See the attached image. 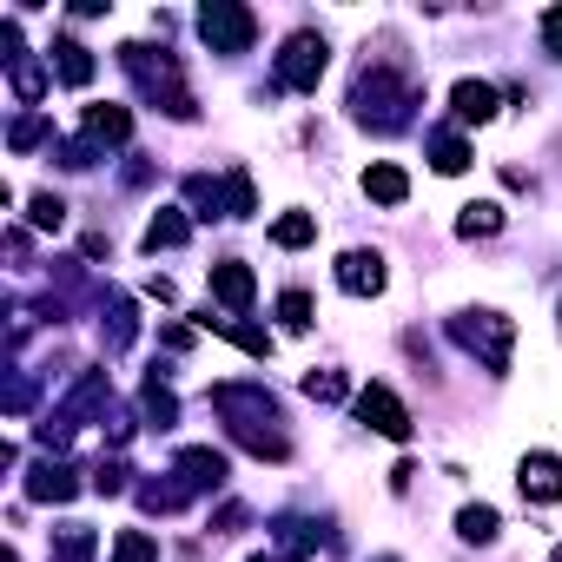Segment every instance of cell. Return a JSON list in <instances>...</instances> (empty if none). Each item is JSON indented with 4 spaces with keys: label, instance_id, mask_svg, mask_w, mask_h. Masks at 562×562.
<instances>
[{
    "label": "cell",
    "instance_id": "83f0119b",
    "mask_svg": "<svg viewBox=\"0 0 562 562\" xmlns=\"http://www.w3.org/2000/svg\"><path fill=\"white\" fill-rule=\"evenodd\" d=\"M133 345V304L113 298V317H107V351H126Z\"/></svg>",
    "mask_w": 562,
    "mask_h": 562
},
{
    "label": "cell",
    "instance_id": "d590c367",
    "mask_svg": "<svg viewBox=\"0 0 562 562\" xmlns=\"http://www.w3.org/2000/svg\"><path fill=\"white\" fill-rule=\"evenodd\" d=\"M549 562H562V549H555V555H549Z\"/></svg>",
    "mask_w": 562,
    "mask_h": 562
},
{
    "label": "cell",
    "instance_id": "ffe728a7",
    "mask_svg": "<svg viewBox=\"0 0 562 562\" xmlns=\"http://www.w3.org/2000/svg\"><path fill=\"white\" fill-rule=\"evenodd\" d=\"M186 199L199 205V218H232V212H225V186H212L205 173H192V179H186Z\"/></svg>",
    "mask_w": 562,
    "mask_h": 562
},
{
    "label": "cell",
    "instance_id": "4316f807",
    "mask_svg": "<svg viewBox=\"0 0 562 562\" xmlns=\"http://www.w3.org/2000/svg\"><path fill=\"white\" fill-rule=\"evenodd\" d=\"M87 555H93V529H60L53 562H87Z\"/></svg>",
    "mask_w": 562,
    "mask_h": 562
},
{
    "label": "cell",
    "instance_id": "ba28073f",
    "mask_svg": "<svg viewBox=\"0 0 562 562\" xmlns=\"http://www.w3.org/2000/svg\"><path fill=\"white\" fill-rule=\"evenodd\" d=\"M450 107H457L463 126H484V120H497V87H490V79H457Z\"/></svg>",
    "mask_w": 562,
    "mask_h": 562
},
{
    "label": "cell",
    "instance_id": "5b68a950",
    "mask_svg": "<svg viewBox=\"0 0 562 562\" xmlns=\"http://www.w3.org/2000/svg\"><path fill=\"white\" fill-rule=\"evenodd\" d=\"M325 60H332L325 34H291L285 53H278V87H291V93H317V79H325Z\"/></svg>",
    "mask_w": 562,
    "mask_h": 562
},
{
    "label": "cell",
    "instance_id": "52a82bcc",
    "mask_svg": "<svg viewBox=\"0 0 562 562\" xmlns=\"http://www.w3.org/2000/svg\"><path fill=\"white\" fill-rule=\"evenodd\" d=\"M523 497L529 503H562V457L555 450H536V457H523Z\"/></svg>",
    "mask_w": 562,
    "mask_h": 562
},
{
    "label": "cell",
    "instance_id": "8fae6325",
    "mask_svg": "<svg viewBox=\"0 0 562 562\" xmlns=\"http://www.w3.org/2000/svg\"><path fill=\"white\" fill-rule=\"evenodd\" d=\"M27 497H34V503H73V497H79V484H73V470H66V463H53V457H47V463L27 476Z\"/></svg>",
    "mask_w": 562,
    "mask_h": 562
},
{
    "label": "cell",
    "instance_id": "484cf974",
    "mask_svg": "<svg viewBox=\"0 0 562 562\" xmlns=\"http://www.w3.org/2000/svg\"><path fill=\"white\" fill-rule=\"evenodd\" d=\"M27 218H34L40 232H60V225H66V205H60L53 192H34V199H27Z\"/></svg>",
    "mask_w": 562,
    "mask_h": 562
},
{
    "label": "cell",
    "instance_id": "d6a6232c",
    "mask_svg": "<svg viewBox=\"0 0 562 562\" xmlns=\"http://www.w3.org/2000/svg\"><path fill=\"white\" fill-rule=\"evenodd\" d=\"M542 47L562 60V8H549V14H542Z\"/></svg>",
    "mask_w": 562,
    "mask_h": 562
},
{
    "label": "cell",
    "instance_id": "7402d4cb",
    "mask_svg": "<svg viewBox=\"0 0 562 562\" xmlns=\"http://www.w3.org/2000/svg\"><path fill=\"white\" fill-rule=\"evenodd\" d=\"M272 238H278L285 252H298V246H311V238H317V218H311V212H285V218L272 225Z\"/></svg>",
    "mask_w": 562,
    "mask_h": 562
},
{
    "label": "cell",
    "instance_id": "5bb4252c",
    "mask_svg": "<svg viewBox=\"0 0 562 562\" xmlns=\"http://www.w3.org/2000/svg\"><path fill=\"white\" fill-rule=\"evenodd\" d=\"M53 73H60V87H87V79H93V53L79 40H53Z\"/></svg>",
    "mask_w": 562,
    "mask_h": 562
},
{
    "label": "cell",
    "instance_id": "30bf717a",
    "mask_svg": "<svg viewBox=\"0 0 562 562\" xmlns=\"http://www.w3.org/2000/svg\"><path fill=\"white\" fill-rule=\"evenodd\" d=\"M252 265H238V259H225V265H212V298L225 304V311H246L252 304Z\"/></svg>",
    "mask_w": 562,
    "mask_h": 562
},
{
    "label": "cell",
    "instance_id": "e575fe53",
    "mask_svg": "<svg viewBox=\"0 0 562 562\" xmlns=\"http://www.w3.org/2000/svg\"><path fill=\"white\" fill-rule=\"evenodd\" d=\"M377 562H397V555H377Z\"/></svg>",
    "mask_w": 562,
    "mask_h": 562
},
{
    "label": "cell",
    "instance_id": "ac0fdd59",
    "mask_svg": "<svg viewBox=\"0 0 562 562\" xmlns=\"http://www.w3.org/2000/svg\"><path fill=\"white\" fill-rule=\"evenodd\" d=\"M457 536L463 542H497V510L490 503H463L457 510Z\"/></svg>",
    "mask_w": 562,
    "mask_h": 562
},
{
    "label": "cell",
    "instance_id": "44dd1931",
    "mask_svg": "<svg viewBox=\"0 0 562 562\" xmlns=\"http://www.w3.org/2000/svg\"><path fill=\"white\" fill-rule=\"evenodd\" d=\"M457 232L463 238H490V232H503V205H463V218H457Z\"/></svg>",
    "mask_w": 562,
    "mask_h": 562
},
{
    "label": "cell",
    "instance_id": "7c38bea8",
    "mask_svg": "<svg viewBox=\"0 0 562 562\" xmlns=\"http://www.w3.org/2000/svg\"><path fill=\"white\" fill-rule=\"evenodd\" d=\"M179 476H186V490H218L225 484V457L218 450H179Z\"/></svg>",
    "mask_w": 562,
    "mask_h": 562
},
{
    "label": "cell",
    "instance_id": "4fadbf2b",
    "mask_svg": "<svg viewBox=\"0 0 562 562\" xmlns=\"http://www.w3.org/2000/svg\"><path fill=\"white\" fill-rule=\"evenodd\" d=\"M126 133H133L126 107H87V139L93 146H126Z\"/></svg>",
    "mask_w": 562,
    "mask_h": 562
},
{
    "label": "cell",
    "instance_id": "277c9868",
    "mask_svg": "<svg viewBox=\"0 0 562 562\" xmlns=\"http://www.w3.org/2000/svg\"><path fill=\"white\" fill-rule=\"evenodd\" d=\"M199 34H205V47H212V53H246V47L259 40V21H252V8H232V0H205V8H199Z\"/></svg>",
    "mask_w": 562,
    "mask_h": 562
},
{
    "label": "cell",
    "instance_id": "cb8c5ba5",
    "mask_svg": "<svg viewBox=\"0 0 562 562\" xmlns=\"http://www.w3.org/2000/svg\"><path fill=\"white\" fill-rule=\"evenodd\" d=\"M113 562H159V542H152L146 529H120V542H113Z\"/></svg>",
    "mask_w": 562,
    "mask_h": 562
},
{
    "label": "cell",
    "instance_id": "8992f818",
    "mask_svg": "<svg viewBox=\"0 0 562 562\" xmlns=\"http://www.w3.org/2000/svg\"><path fill=\"white\" fill-rule=\"evenodd\" d=\"M358 417H364L377 437H390V444L411 437V411L397 404V390H384V384H364V390H358Z\"/></svg>",
    "mask_w": 562,
    "mask_h": 562
},
{
    "label": "cell",
    "instance_id": "6da1fadb",
    "mask_svg": "<svg viewBox=\"0 0 562 562\" xmlns=\"http://www.w3.org/2000/svg\"><path fill=\"white\" fill-rule=\"evenodd\" d=\"M450 338H457L470 358H484V371H510L516 332H510L503 311H463V317H450Z\"/></svg>",
    "mask_w": 562,
    "mask_h": 562
},
{
    "label": "cell",
    "instance_id": "836d02e7",
    "mask_svg": "<svg viewBox=\"0 0 562 562\" xmlns=\"http://www.w3.org/2000/svg\"><path fill=\"white\" fill-rule=\"evenodd\" d=\"M252 562H278V555H252Z\"/></svg>",
    "mask_w": 562,
    "mask_h": 562
},
{
    "label": "cell",
    "instance_id": "2e32d148",
    "mask_svg": "<svg viewBox=\"0 0 562 562\" xmlns=\"http://www.w3.org/2000/svg\"><path fill=\"white\" fill-rule=\"evenodd\" d=\"M186 232H192L186 212H173V205H166V212H152V225H146V252H173V246H186Z\"/></svg>",
    "mask_w": 562,
    "mask_h": 562
},
{
    "label": "cell",
    "instance_id": "d6986e66",
    "mask_svg": "<svg viewBox=\"0 0 562 562\" xmlns=\"http://www.w3.org/2000/svg\"><path fill=\"white\" fill-rule=\"evenodd\" d=\"M430 166H437V173H450V179H457V173H463V166H470V146H463V139H457V133H437V139H430Z\"/></svg>",
    "mask_w": 562,
    "mask_h": 562
},
{
    "label": "cell",
    "instance_id": "603a6c76",
    "mask_svg": "<svg viewBox=\"0 0 562 562\" xmlns=\"http://www.w3.org/2000/svg\"><path fill=\"white\" fill-rule=\"evenodd\" d=\"M8 79H14V93H21V100H40V93H47V66H40V60H27V53L8 66Z\"/></svg>",
    "mask_w": 562,
    "mask_h": 562
},
{
    "label": "cell",
    "instance_id": "e0dca14e",
    "mask_svg": "<svg viewBox=\"0 0 562 562\" xmlns=\"http://www.w3.org/2000/svg\"><path fill=\"white\" fill-rule=\"evenodd\" d=\"M139 411H146V424H159V430H166V424H179V404H173V390L159 384V377H146V390H139Z\"/></svg>",
    "mask_w": 562,
    "mask_h": 562
},
{
    "label": "cell",
    "instance_id": "f546056e",
    "mask_svg": "<svg viewBox=\"0 0 562 562\" xmlns=\"http://www.w3.org/2000/svg\"><path fill=\"white\" fill-rule=\"evenodd\" d=\"M304 397H317V404H338V397H345V377H338V371H311V377H304Z\"/></svg>",
    "mask_w": 562,
    "mask_h": 562
},
{
    "label": "cell",
    "instance_id": "7a4b0ae2",
    "mask_svg": "<svg viewBox=\"0 0 562 562\" xmlns=\"http://www.w3.org/2000/svg\"><path fill=\"white\" fill-rule=\"evenodd\" d=\"M120 60H126V73H133L139 87H146V93H152L159 107H166L173 120H192V93L179 87V66H173L166 53L152 60V47H120Z\"/></svg>",
    "mask_w": 562,
    "mask_h": 562
},
{
    "label": "cell",
    "instance_id": "d4e9b609",
    "mask_svg": "<svg viewBox=\"0 0 562 562\" xmlns=\"http://www.w3.org/2000/svg\"><path fill=\"white\" fill-rule=\"evenodd\" d=\"M225 212H232V218H252V212H259V192H252L246 173H232V179H225Z\"/></svg>",
    "mask_w": 562,
    "mask_h": 562
},
{
    "label": "cell",
    "instance_id": "9c48e42d",
    "mask_svg": "<svg viewBox=\"0 0 562 562\" xmlns=\"http://www.w3.org/2000/svg\"><path fill=\"white\" fill-rule=\"evenodd\" d=\"M338 285H345L351 298H377V291H384V259H377V252H345V259H338Z\"/></svg>",
    "mask_w": 562,
    "mask_h": 562
},
{
    "label": "cell",
    "instance_id": "3957f363",
    "mask_svg": "<svg viewBox=\"0 0 562 562\" xmlns=\"http://www.w3.org/2000/svg\"><path fill=\"white\" fill-rule=\"evenodd\" d=\"M351 107H358V120L364 126H377V133H397V126H404V107H411V87H404V79H397V73H364L358 79V87H351Z\"/></svg>",
    "mask_w": 562,
    "mask_h": 562
},
{
    "label": "cell",
    "instance_id": "f1b7e54d",
    "mask_svg": "<svg viewBox=\"0 0 562 562\" xmlns=\"http://www.w3.org/2000/svg\"><path fill=\"white\" fill-rule=\"evenodd\" d=\"M278 317H285V332H311V298L304 291H285L278 298Z\"/></svg>",
    "mask_w": 562,
    "mask_h": 562
},
{
    "label": "cell",
    "instance_id": "1f68e13d",
    "mask_svg": "<svg viewBox=\"0 0 562 562\" xmlns=\"http://www.w3.org/2000/svg\"><path fill=\"white\" fill-rule=\"evenodd\" d=\"M40 133H47V120H21L8 139H14V152H34V146H40Z\"/></svg>",
    "mask_w": 562,
    "mask_h": 562
},
{
    "label": "cell",
    "instance_id": "4dcf8cb0",
    "mask_svg": "<svg viewBox=\"0 0 562 562\" xmlns=\"http://www.w3.org/2000/svg\"><path fill=\"white\" fill-rule=\"evenodd\" d=\"M93 490H100V497H120V490H126V463H120V457L93 470Z\"/></svg>",
    "mask_w": 562,
    "mask_h": 562
},
{
    "label": "cell",
    "instance_id": "9a60e30c",
    "mask_svg": "<svg viewBox=\"0 0 562 562\" xmlns=\"http://www.w3.org/2000/svg\"><path fill=\"white\" fill-rule=\"evenodd\" d=\"M364 192H371L377 205H404V199H411V179H404V166H390V159H384V166L364 173Z\"/></svg>",
    "mask_w": 562,
    "mask_h": 562
}]
</instances>
